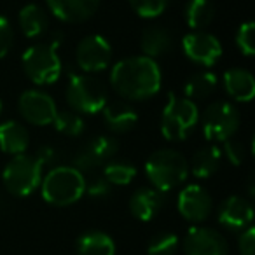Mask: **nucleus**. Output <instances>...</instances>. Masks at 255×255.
I'll return each instance as SVG.
<instances>
[{"label":"nucleus","mask_w":255,"mask_h":255,"mask_svg":"<svg viewBox=\"0 0 255 255\" xmlns=\"http://www.w3.org/2000/svg\"><path fill=\"white\" fill-rule=\"evenodd\" d=\"M18 19L23 35L28 39L46 35L47 28H49V16H47L46 9L37 4H26L25 7H21Z\"/></svg>","instance_id":"nucleus-22"},{"label":"nucleus","mask_w":255,"mask_h":255,"mask_svg":"<svg viewBox=\"0 0 255 255\" xmlns=\"http://www.w3.org/2000/svg\"><path fill=\"white\" fill-rule=\"evenodd\" d=\"M131 9L140 16V18L152 19L161 16L166 11L170 0H128Z\"/></svg>","instance_id":"nucleus-30"},{"label":"nucleus","mask_w":255,"mask_h":255,"mask_svg":"<svg viewBox=\"0 0 255 255\" xmlns=\"http://www.w3.org/2000/svg\"><path fill=\"white\" fill-rule=\"evenodd\" d=\"M224 154H226V157L234 166H238V164L243 163L245 157H247V149H245V145L241 142L229 138L224 142Z\"/></svg>","instance_id":"nucleus-34"},{"label":"nucleus","mask_w":255,"mask_h":255,"mask_svg":"<svg viewBox=\"0 0 255 255\" xmlns=\"http://www.w3.org/2000/svg\"><path fill=\"white\" fill-rule=\"evenodd\" d=\"M163 75L156 60L147 56H129L117 61L110 70V86L128 102H142L156 96Z\"/></svg>","instance_id":"nucleus-1"},{"label":"nucleus","mask_w":255,"mask_h":255,"mask_svg":"<svg viewBox=\"0 0 255 255\" xmlns=\"http://www.w3.org/2000/svg\"><path fill=\"white\" fill-rule=\"evenodd\" d=\"M199 109L196 102L185 96L170 95L161 114V133L170 142H182L196 129Z\"/></svg>","instance_id":"nucleus-4"},{"label":"nucleus","mask_w":255,"mask_h":255,"mask_svg":"<svg viewBox=\"0 0 255 255\" xmlns=\"http://www.w3.org/2000/svg\"><path fill=\"white\" fill-rule=\"evenodd\" d=\"M112 192V185L105 180L103 175H93L86 178L84 194H88L91 199H107Z\"/></svg>","instance_id":"nucleus-32"},{"label":"nucleus","mask_w":255,"mask_h":255,"mask_svg":"<svg viewBox=\"0 0 255 255\" xmlns=\"http://www.w3.org/2000/svg\"><path fill=\"white\" fill-rule=\"evenodd\" d=\"M240 112L229 102H213L201 114V129L210 142H226L240 128Z\"/></svg>","instance_id":"nucleus-8"},{"label":"nucleus","mask_w":255,"mask_h":255,"mask_svg":"<svg viewBox=\"0 0 255 255\" xmlns=\"http://www.w3.org/2000/svg\"><path fill=\"white\" fill-rule=\"evenodd\" d=\"M145 175L152 187L168 192L185 182L189 175V163L184 154L175 149H159L149 156L145 163Z\"/></svg>","instance_id":"nucleus-3"},{"label":"nucleus","mask_w":255,"mask_h":255,"mask_svg":"<svg viewBox=\"0 0 255 255\" xmlns=\"http://www.w3.org/2000/svg\"><path fill=\"white\" fill-rule=\"evenodd\" d=\"M222 81L226 93L236 102L248 103L255 96V79L247 68H229Z\"/></svg>","instance_id":"nucleus-19"},{"label":"nucleus","mask_w":255,"mask_h":255,"mask_svg":"<svg viewBox=\"0 0 255 255\" xmlns=\"http://www.w3.org/2000/svg\"><path fill=\"white\" fill-rule=\"evenodd\" d=\"M4 210V199H2V196H0V212Z\"/></svg>","instance_id":"nucleus-38"},{"label":"nucleus","mask_w":255,"mask_h":255,"mask_svg":"<svg viewBox=\"0 0 255 255\" xmlns=\"http://www.w3.org/2000/svg\"><path fill=\"white\" fill-rule=\"evenodd\" d=\"M75 252L77 255H116V243L107 233L88 231L77 238Z\"/></svg>","instance_id":"nucleus-23"},{"label":"nucleus","mask_w":255,"mask_h":255,"mask_svg":"<svg viewBox=\"0 0 255 255\" xmlns=\"http://www.w3.org/2000/svg\"><path fill=\"white\" fill-rule=\"evenodd\" d=\"M238 252L240 255H255V231L252 226L241 231L238 238Z\"/></svg>","instance_id":"nucleus-35"},{"label":"nucleus","mask_w":255,"mask_h":255,"mask_svg":"<svg viewBox=\"0 0 255 255\" xmlns=\"http://www.w3.org/2000/svg\"><path fill=\"white\" fill-rule=\"evenodd\" d=\"M53 126L56 131L65 136H79L84 133V119L81 114L74 110H61L56 112V117L53 121Z\"/></svg>","instance_id":"nucleus-28"},{"label":"nucleus","mask_w":255,"mask_h":255,"mask_svg":"<svg viewBox=\"0 0 255 255\" xmlns=\"http://www.w3.org/2000/svg\"><path fill=\"white\" fill-rule=\"evenodd\" d=\"M178 213L184 217L187 222L201 224L210 217L213 208V201L210 192L203 185L191 184L185 185L180 191L177 199Z\"/></svg>","instance_id":"nucleus-13"},{"label":"nucleus","mask_w":255,"mask_h":255,"mask_svg":"<svg viewBox=\"0 0 255 255\" xmlns=\"http://www.w3.org/2000/svg\"><path fill=\"white\" fill-rule=\"evenodd\" d=\"M220 164H222V150L217 145H205L196 150L191 164H189V170L194 177L208 178L219 171Z\"/></svg>","instance_id":"nucleus-24"},{"label":"nucleus","mask_w":255,"mask_h":255,"mask_svg":"<svg viewBox=\"0 0 255 255\" xmlns=\"http://www.w3.org/2000/svg\"><path fill=\"white\" fill-rule=\"evenodd\" d=\"M184 18L187 21L189 28L192 30H205L212 25L215 18V7L212 0H189L185 4Z\"/></svg>","instance_id":"nucleus-26"},{"label":"nucleus","mask_w":255,"mask_h":255,"mask_svg":"<svg viewBox=\"0 0 255 255\" xmlns=\"http://www.w3.org/2000/svg\"><path fill=\"white\" fill-rule=\"evenodd\" d=\"M140 47L143 51V56L147 58H159L168 54L173 49V35L164 26H149L142 33Z\"/></svg>","instance_id":"nucleus-21"},{"label":"nucleus","mask_w":255,"mask_h":255,"mask_svg":"<svg viewBox=\"0 0 255 255\" xmlns=\"http://www.w3.org/2000/svg\"><path fill=\"white\" fill-rule=\"evenodd\" d=\"M65 96L74 112L81 116H95L105 107L107 88L91 74H70Z\"/></svg>","instance_id":"nucleus-5"},{"label":"nucleus","mask_w":255,"mask_h":255,"mask_svg":"<svg viewBox=\"0 0 255 255\" xmlns=\"http://www.w3.org/2000/svg\"><path fill=\"white\" fill-rule=\"evenodd\" d=\"M86 177L74 166H54L40 180V194L53 206H70L84 196Z\"/></svg>","instance_id":"nucleus-2"},{"label":"nucleus","mask_w":255,"mask_h":255,"mask_svg":"<svg viewBox=\"0 0 255 255\" xmlns=\"http://www.w3.org/2000/svg\"><path fill=\"white\" fill-rule=\"evenodd\" d=\"M21 65L26 77L37 86H46L56 82L61 75V70H63V65H61L56 49L46 42L30 46L23 53Z\"/></svg>","instance_id":"nucleus-7"},{"label":"nucleus","mask_w":255,"mask_h":255,"mask_svg":"<svg viewBox=\"0 0 255 255\" xmlns=\"http://www.w3.org/2000/svg\"><path fill=\"white\" fill-rule=\"evenodd\" d=\"M185 255H229V245L217 229L194 226L184 238Z\"/></svg>","instance_id":"nucleus-14"},{"label":"nucleus","mask_w":255,"mask_h":255,"mask_svg":"<svg viewBox=\"0 0 255 255\" xmlns=\"http://www.w3.org/2000/svg\"><path fill=\"white\" fill-rule=\"evenodd\" d=\"M14 44V28L11 21L4 16H0V60L9 54Z\"/></svg>","instance_id":"nucleus-33"},{"label":"nucleus","mask_w":255,"mask_h":255,"mask_svg":"<svg viewBox=\"0 0 255 255\" xmlns=\"http://www.w3.org/2000/svg\"><path fill=\"white\" fill-rule=\"evenodd\" d=\"M35 157L39 159V163L44 166V164H51L53 161H56V152H54L51 147H40Z\"/></svg>","instance_id":"nucleus-36"},{"label":"nucleus","mask_w":255,"mask_h":255,"mask_svg":"<svg viewBox=\"0 0 255 255\" xmlns=\"http://www.w3.org/2000/svg\"><path fill=\"white\" fill-rule=\"evenodd\" d=\"M103 123L105 128L114 135H124L131 131L133 128L138 124V114L131 105L124 100H116V102H107L102 109Z\"/></svg>","instance_id":"nucleus-16"},{"label":"nucleus","mask_w":255,"mask_h":255,"mask_svg":"<svg viewBox=\"0 0 255 255\" xmlns=\"http://www.w3.org/2000/svg\"><path fill=\"white\" fill-rule=\"evenodd\" d=\"M30 145V133L25 124L18 121H5L0 124V150L9 156L25 154Z\"/></svg>","instance_id":"nucleus-20"},{"label":"nucleus","mask_w":255,"mask_h":255,"mask_svg":"<svg viewBox=\"0 0 255 255\" xmlns=\"http://www.w3.org/2000/svg\"><path fill=\"white\" fill-rule=\"evenodd\" d=\"M217 86H219V79H217V75L213 72L199 70L194 72L185 81L184 95L185 98L192 100V102H201V100L210 98L215 93Z\"/></svg>","instance_id":"nucleus-25"},{"label":"nucleus","mask_w":255,"mask_h":255,"mask_svg":"<svg viewBox=\"0 0 255 255\" xmlns=\"http://www.w3.org/2000/svg\"><path fill=\"white\" fill-rule=\"evenodd\" d=\"M63 40H65V35H63V32H60V30H58V32H53L51 33V37H49V46H53L54 49H58V47L61 46V44H63Z\"/></svg>","instance_id":"nucleus-37"},{"label":"nucleus","mask_w":255,"mask_h":255,"mask_svg":"<svg viewBox=\"0 0 255 255\" xmlns=\"http://www.w3.org/2000/svg\"><path fill=\"white\" fill-rule=\"evenodd\" d=\"M103 177L110 185H128L136 177V168L126 161H109L103 168Z\"/></svg>","instance_id":"nucleus-27"},{"label":"nucleus","mask_w":255,"mask_h":255,"mask_svg":"<svg viewBox=\"0 0 255 255\" xmlns=\"http://www.w3.org/2000/svg\"><path fill=\"white\" fill-rule=\"evenodd\" d=\"M164 203L166 198L163 191H157L156 187H140L129 198V212L135 219L149 222L156 215H159Z\"/></svg>","instance_id":"nucleus-18"},{"label":"nucleus","mask_w":255,"mask_h":255,"mask_svg":"<svg viewBox=\"0 0 255 255\" xmlns=\"http://www.w3.org/2000/svg\"><path fill=\"white\" fill-rule=\"evenodd\" d=\"M18 109L23 119L26 123L33 124V126L53 124L58 112L53 96H49L46 91H40V89H26V91H23L18 100Z\"/></svg>","instance_id":"nucleus-11"},{"label":"nucleus","mask_w":255,"mask_h":255,"mask_svg":"<svg viewBox=\"0 0 255 255\" xmlns=\"http://www.w3.org/2000/svg\"><path fill=\"white\" fill-rule=\"evenodd\" d=\"M180 240L175 233H157L150 238L149 245H147V255H175L178 250Z\"/></svg>","instance_id":"nucleus-29"},{"label":"nucleus","mask_w":255,"mask_h":255,"mask_svg":"<svg viewBox=\"0 0 255 255\" xmlns=\"http://www.w3.org/2000/svg\"><path fill=\"white\" fill-rule=\"evenodd\" d=\"M2 180L7 192L14 198H26L30 196L42 180V164L35 156L18 154L12 156L5 164Z\"/></svg>","instance_id":"nucleus-6"},{"label":"nucleus","mask_w":255,"mask_h":255,"mask_svg":"<svg viewBox=\"0 0 255 255\" xmlns=\"http://www.w3.org/2000/svg\"><path fill=\"white\" fill-rule=\"evenodd\" d=\"M119 152V142L110 135H98L84 143L74 157V168L81 173L105 166Z\"/></svg>","instance_id":"nucleus-9"},{"label":"nucleus","mask_w":255,"mask_h":255,"mask_svg":"<svg viewBox=\"0 0 255 255\" xmlns=\"http://www.w3.org/2000/svg\"><path fill=\"white\" fill-rule=\"evenodd\" d=\"M236 46L247 58H252L255 54V25L252 21L243 23L238 28Z\"/></svg>","instance_id":"nucleus-31"},{"label":"nucleus","mask_w":255,"mask_h":255,"mask_svg":"<svg viewBox=\"0 0 255 255\" xmlns=\"http://www.w3.org/2000/svg\"><path fill=\"white\" fill-rule=\"evenodd\" d=\"M75 61L77 67L84 74H96L109 68L112 61V47L109 40L102 35H88L77 44L75 49Z\"/></svg>","instance_id":"nucleus-10"},{"label":"nucleus","mask_w":255,"mask_h":255,"mask_svg":"<svg viewBox=\"0 0 255 255\" xmlns=\"http://www.w3.org/2000/svg\"><path fill=\"white\" fill-rule=\"evenodd\" d=\"M46 4L60 21L84 23L98 11L100 0H46Z\"/></svg>","instance_id":"nucleus-17"},{"label":"nucleus","mask_w":255,"mask_h":255,"mask_svg":"<svg viewBox=\"0 0 255 255\" xmlns=\"http://www.w3.org/2000/svg\"><path fill=\"white\" fill-rule=\"evenodd\" d=\"M182 49L192 63L201 67H212L222 56L220 40L205 30H192L187 33L182 39Z\"/></svg>","instance_id":"nucleus-12"},{"label":"nucleus","mask_w":255,"mask_h":255,"mask_svg":"<svg viewBox=\"0 0 255 255\" xmlns=\"http://www.w3.org/2000/svg\"><path fill=\"white\" fill-rule=\"evenodd\" d=\"M217 220L222 227L229 231L241 233L247 227L252 226L254 220V208L252 205L241 196H231L220 203L217 210Z\"/></svg>","instance_id":"nucleus-15"},{"label":"nucleus","mask_w":255,"mask_h":255,"mask_svg":"<svg viewBox=\"0 0 255 255\" xmlns=\"http://www.w3.org/2000/svg\"><path fill=\"white\" fill-rule=\"evenodd\" d=\"M0 112H2V100H0Z\"/></svg>","instance_id":"nucleus-39"}]
</instances>
